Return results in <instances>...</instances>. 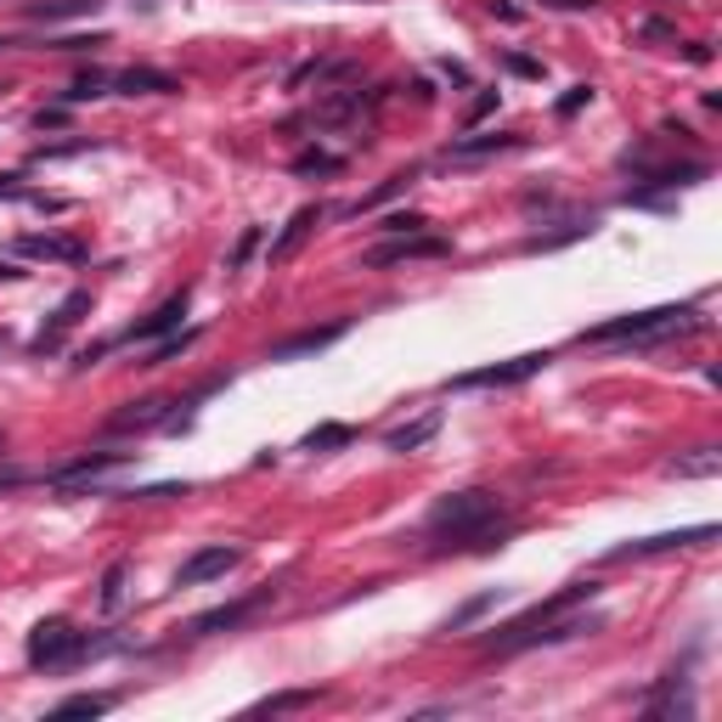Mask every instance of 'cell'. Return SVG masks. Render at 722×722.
Instances as JSON below:
<instances>
[{
	"label": "cell",
	"mask_w": 722,
	"mask_h": 722,
	"mask_svg": "<svg viewBox=\"0 0 722 722\" xmlns=\"http://www.w3.org/2000/svg\"><path fill=\"white\" fill-rule=\"evenodd\" d=\"M35 125H40V130H46V125H62V108H40V114H35Z\"/></svg>",
	"instance_id": "36"
},
{
	"label": "cell",
	"mask_w": 722,
	"mask_h": 722,
	"mask_svg": "<svg viewBox=\"0 0 722 722\" xmlns=\"http://www.w3.org/2000/svg\"><path fill=\"white\" fill-rule=\"evenodd\" d=\"M243 554L237 548H198L187 565H180V587H198V582H215V576H226L232 565H237Z\"/></svg>",
	"instance_id": "11"
},
{
	"label": "cell",
	"mask_w": 722,
	"mask_h": 722,
	"mask_svg": "<svg viewBox=\"0 0 722 722\" xmlns=\"http://www.w3.org/2000/svg\"><path fill=\"white\" fill-rule=\"evenodd\" d=\"M103 711H114V694H68L57 705V716H103Z\"/></svg>",
	"instance_id": "23"
},
{
	"label": "cell",
	"mask_w": 722,
	"mask_h": 722,
	"mask_svg": "<svg viewBox=\"0 0 722 722\" xmlns=\"http://www.w3.org/2000/svg\"><path fill=\"white\" fill-rule=\"evenodd\" d=\"M180 316H187V294H169V300H164V305H158V311H153L147 322H136V328H130L125 339L136 344V339H158V333H175V328H180Z\"/></svg>",
	"instance_id": "15"
},
{
	"label": "cell",
	"mask_w": 722,
	"mask_h": 722,
	"mask_svg": "<svg viewBox=\"0 0 722 722\" xmlns=\"http://www.w3.org/2000/svg\"><path fill=\"white\" fill-rule=\"evenodd\" d=\"M103 0H46V7H29V23H68V18H85V12H97Z\"/></svg>",
	"instance_id": "19"
},
{
	"label": "cell",
	"mask_w": 722,
	"mask_h": 722,
	"mask_svg": "<svg viewBox=\"0 0 722 722\" xmlns=\"http://www.w3.org/2000/svg\"><path fill=\"white\" fill-rule=\"evenodd\" d=\"M435 429H440V412H423L418 423H401V429H390V435H384V446H390V451H418V446H423Z\"/></svg>",
	"instance_id": "20"
},
{
	"label": "cell",
	"mask_w": 722,
	"mask_h": 722,
	"mask_svg": "<svg viewBox=\"0 0 722 722\" xmlns=\"http://www.w3.org/2000/svg\"><path fill=\"white\" fill-rule=\"evenodd\" d=\"M423 226H429L423 215H390V221H384V232H396V237H412V232H423Z\"/></svg>",
	"instance_id": "29"
},
{
	"label": "cell",
	"mask_w": 722,
	"mask_h": 722,
	"mask_svg": "<svg viewBox=\"0 0 722 722\" xmlns=\"http://www.w3.org/2000/svg\"><path fill=\"white\" fill-rule=\"evenodd\" d=\"M254 243H260V232H243V243H237V248H232V265H243V260H248V254H254Z\"/></svg>",
	"instance_id": "33"
},
{
	"label": "cell",
	"mask_w": 722,
	"mask_h": 722,
	"mask_svg": "<svg viewBox=\"0 0 722 722\" xmlns=\"http://www.w3.org/2000/svg\"><path fill=\"white\" fill-rule=\"evenodd\" d=\"M119 587H125V565H114V570L103 576V609H114V604H119Z\"/></svg>",
	"instance_id": "30"
},
{
	"label": "cell",
	"mask_w": 722,
	"mask_h": 722,
	"mask_svg": "<svg viewBox=\"0 0 722 722\" xmlns=\"http://www.w3.org/2000/svg\"><path fill=\"white\" fill-rule=\"evenodd\" d=\"M716 525H694V530H666V536H644V542H626V548H615L609 559H650V554H672V548H700V542H711Z\"/></svg>",
	"instance_id": "7"
},
{
	"label": "cell",
	"mask_w": 722,
	"mask_h": 722,
	"mask_svg": "<svg viewBox=\"0 0 722 722\" xmlns=\"http://www.w3.org/2000/svg\"><path fill=\"white\" fill-rule=\"evenodd\" d=\"M169 407H175V401H164V396H153V401H130L125 412H114V418H108V429H114V435H142V429H158V423H169Z\"/></svg>",
	"instance_id": "10"
},
{
	"label": "cell",
	"mask_w": 722,
	"mask_h": 722,
	"mask_svg": "<svg viewBox=\"0 0 722 722\" xmlns=\"http://www.w3.org/2000/svg\"><path fill=\"white\" fill-rule=\"evenodd\" d=\"M85 311H90V289H74V294H68V300H62V305L51 311V322H46V328L35 333L29 355H51V350H62V339H68V333L79 328V316H85Z\"/></svg>",
	"instance_id": "6"
},
{
	"label": "cell",
	"mask_w": 722,
	"mask_h": 722,
	"mask_svg": "<svg viewBox=\"0 0 722 722\" xmlns=\"http://www.w3.org/2000/svg\"><path fill=\"white\" fill-rule=\"evenodd\" d=\"M593 593H598L593 582H570V587H559L548 604L525 609V615H519V621H508L503 632H491V638H480V650H486V655H519V650H530L542 626H548V621H559V615H565V609H576V604H587Z\"/></svg>",
	"instance_id": "2"
},
{
	"label": "cell",
	"mask_w": 722,
	"mask_h": 722,
	"mask_svg": "<svg viewBox=\"0 0 722 722\" xmlns=\"http://www.w3.org/2000/svg\"><path fill=\"white\" fill-rule=\"evenodd\" d=\"M683 316H694L689 305H661V311H632V316H609V322H598L593 333H582V339H593V344H609V339H632V344H644V339H661V333H677V328H689Z\"/></svg>",
	"instance_id": "3"
},
{
	"label": "cell",
	"mask_w": 722,
	"mask_h": 722,
	"mask_svg": "<svg viewBox=\"0 0 722 722\" xmlns=\"http://www.w3.org/2000/svg\"><path fill=\"white\" fill-rule=\"evenodd\" d=\"M0 90H7V85H0Z\"/></svg>",
	"instance_id": "40"
},
{
	"label": "cell",
	"mask_w": 722,
	"mask_h": 722,
	"mask_svg": "<svg viewBox=\"0 0 722 722\" xmlns=\"http://www.w3.org/2000/svg\"><path fill=\"white\" fill-rule=\"evenodd\" d=\"M722 469V458L716 451H705V458H689V464H677V475H716Z\"/></svg>",
	"instance_id": "32"
},
{
	"label": "cell",
	"mask_w": 722,
	"mask_h": 722,
	"mask_svg": "<svg viewBox=\"0 0 722 722\" xmlns=\"http://www.w3.org/2000/svg\"><path fill=\"white\" fill-rule=\"evenodd\" d=\"M344 339V322H333V328H305V333H294V339H283V344H271V361H300V355H316V350H328V344H339Z\"/></svg>",
	"instance_id": "13"
},
{
	"label": "cell",
	"mask_w": 722,
	"mask_h": 722,
	"mask_svg": "<svg viewBox=\"0 0 722 722\" xmlns=\"http://www.w3.org/2000/svg\"><path fill=\"white\" fill-rule=\"evenodd\" d=\"M294 169H300V175H333V169H344V158H339V153L311 147V153H300V158H294Z\"/></svg>",
	"instance_id": "25"
},
{
	"label": "cell",
	"mask_w": 722,
	"mask_h": 722,
	"mask_svg": "<svg viewBox=\"0 0 722 722\" xmlns=\"http://www.w3.org/2000/svg\"><path fill=\"white\" fill-rule=\"evenodd\" d=\"M491 604H497V593H480V598H469L464 609H451V621H446V632H464V626H469V621H480V615H486Z\"/></svg>",
	"instance_id": "26"
},
{
	"label": "cell",
	"mask_w": 722,
	"mask_h": 722,
	"mask_svg": "<svg viewBox=\"0 0 722 722\" xmlns=\"http://www.w3.org/2000/svg\"><path fill=\"white\" fill-rule=\"evenodd\" d=\"M23 480H29L23 469H0V491H12V486H23Z\"/></svg>",
	"instance_id": "35"
},
{
	"label": "cell",
	"mask_w": 722,
	"mask_h": 722,
	"mask_svg": "<svg viewBox=\"0 0 722 722\" xmlns=\"http://www.w3.org/2000/svg\"><path fill=\"white\" fill-rule=\"evenodd\" d=\"M542 368H548V355H514V361H497V368H480V373H458L451 390H503V384H519Z\"/></svg>",
	"instance_id": "5"
},
{
	"label": "cell",
	"mask_w": 722,
	"mask_h": 722,
	"mask_svg": "<svg viewBox=\"0 0 722 722\" xmlns=\"http://www.w3.org/2000/svg\"><path fill=\"white\" fill-rule=\"evenodd\" d=\"M311 700V689H294V694H271V700H260V711H300Z\"/></svg>",
	"instance_id": "28"
},
{
	"label": "cell",
	"mask_w": 722,
	"mask_h": 722,
	"mask_svg": "<svg viewBox=\"0 0 722 722\" xmlns=\"http://www.w3.org/2000/svg\"><path fill=\"white\" fill-rule=\"evenodd\" d=\"M0 451H7V429H0Z\"/></svg>",
	"instance_id": "39"
},
{
	"label": "cell",
	"mask_w": 722,
	"mask_h": 722,
	"mask_svg": "<svg viewBox=\"0 0 722 722\" xmlns=\"http://www.w3.org/2000/svg\"><path fill=\"white\" fill-rule=\"evenodd\" d=\"M0 198H23V175H0Z\"/></svg>",
	"instance_id": "34"
},
{
	"label": "cell",
	"mask_w": 722,
	"mask_h": 722,
	"mask_svg": "<svg viewBox=\"0 0 722 722\" xmlns=\"http://www.w3.org/2000/svg\"><path fill=\"white\" fill-rule=\"evenodd\" d=\"M23 254H35V260H85V243H74V237H46V232H35V237H23Z\"/></svg>",
	"instance_id": "17"
},
{
	"label": "cell",
	"mask_w": 722,
	"mask_h": 722,
	"mask_svg": "<svg viewBox=\"0 0 722 722\" xmlns=\"http://www.w3.org/2000/svg\"><path fill=\"white\" fill-rule=\"evenodd\" d=\"M508 147H519V136L491 130V136H464V142H451V158H486V153H508Z\"/></svg>",
	"instance_id": "21"
},
{
	"label": "cell",
	"mask_w": 722,
	"mask_h": 722,
	"mask_svg": "<svg viewBox=\"0 0 722 722\" xmlns=\"http://www.w3.org/2000/svg\"><path fill=\"white\" fill-rule=\"evenodd\" d=\"M114 90H125V97H169V90H180V79L164 68H125L114 74Z\"/></svg>",
	"instance_id": "12"
},
{
	"label": "cell",
	"mask_w": 722,
	"mask_h": 722,
	"mask_svg": "<svg viewBox=\"0 0 722 722\" xmlns=\"http://www.w3.org/2000/svg\"><path fill=\"white\" fill-rule=\"evenodd\" d=\"M193 339H198V333H180V339H164V344H158V350H153V355L142 361V368H158V361H169V355H180V350H193Z\"/></svg>",
	"instance_id": "27"
},
{
	"label": "cell",
	"mask_w": 722,
	"mask_h": 722,
	"mask_svg": "<svg viewBox=\"0 0 722 722\" xmlns=\"http://www.w3.org/2000/svg\"><path fill=\"white\" fill-rule=\"evenodd\" d=\"M90 650H103V644L79 638L68 621H40V626L29 632V661H35V666H62V661H79V655H90Z\"/></svg>",
	"instance_id": "4"
},
{
	"label": "cell",
	"mask_w": 722,
	"mask_h": 722,
	"mask_svg": "<svg viewBox=\"0 0 722 722\" xmlns=\"http://www.w3.org/2000/svg\"><path fill=\"white\" fill-rule=\"evenodd\" d=\"M423 530L440 536V542H458V548H491L497 536H508L503 497H497V491H446V497L429 508Z\"/></svg>",
	"instance_id": "1"
},
{
	"label": "cell",
	"mask_w": 722,
	"mask_h": 722,
	"mask_svg": "<svg viewBox=\"0 0 722 722\" xmlns=\"http://www.w3.org/2000/svg\"><path fill=\"white\" fill-rule=\"evenodd\" d=\"M554 7H593V0H554Z\"/></svg>",
	"instance_id": "37"
},
{
	"label": "cell",
	"mask_w": 722,
	"mask_h": 722,
	"mask_svg": "<svg viewBox=\"0 0 722 722\" xmlns=\"http://www.w3.org/2000/svg\"><path fill=\"white\" fill-rule=\"evenodd\" d=\"M440 254H451V243H446V237H423V232H412V237L379 243V248L368 254V265H401V260H440Z\"/></svg>",
	"instance_id": "8"
},
{
	"label": "cell",
	"mask_w": 722,
	"mask_h": 722,
	"mask_svg": "<svg viewBox=\"0 0 722 722\" xmlns=\"http://www.w3.org/2000/svg\"><path fill=\"white\" fill-rule=\"evenodd\" d=\"M114 464H125V451H90V458H79V464H68V469H57L51 475V486H85V480H97L103 469H114Z\"/></svg>",
	"instance_id": "16"
},
{
	"label": "cell",
	"mask_w": 722,
	"mask_h": 722,
	"mask_svg": "<svg viewBox=\"0 0 722 722\" xmlns=\"http://www.w3.org/2000/svg\"><path fill=\"white\" fill-rule=\"evenodd\" d=\"M587 103H593V85H570V97H565V103H559V114H565V119H570V114H582V108H587Z\"/></svg>",
	"instance_id": "31"
},
{
	"label": "cell",
	"mask_w": 722,
	"mask_h": 722,
	"mask_svg": "<svg viewBox=\"0 0 722 722\" xmlns=\"http://www.w3.org/2000/svg\"><path fill=\"white\" fill-rule=\"evenodd\" d=\"M412 180H418V169H396V175L384 180V187H373L368 198H355V204H350L344 215H368V209H379V204H390V198H401V193L412 187Z\"/></svg>",
	"instance_id": "18"
},
{
	"label": "cell",
	"mask_w": 722,
	"mask_h": 722,
	"mask_svg": "<svg viewBox=\"0 0 722 722\" xmlns=\"http://www.w3.org/2000/svg\"><path fill=\"white\" fill-rule=\"evenodd\" d=\"M316 221H322V209H316V204H305V209H294V221L283 226V237H277V243H271V265H283V260H289V254H294V248H300V243H305V237L316 232Z\"/></svg>",
	"instance_id": "14"
},
{
	"label": "cell",
	"mask_w": 722,
	"mask_h": 722,
	"mask_svg": "<svg viewBox=\"0 0 722 722\" xmlns=\"http://www.w3.org/2000/svg\"><path fill=\"white\" fill-rule=\"evenodd\" d=\"M271 604V593H254V598H237V604H221V609H204L198 621H193V632L198 638H215V632H232V626H243L254 609H265Z\"/></svg>",
	"instance_id": "9"
},
{
	"label": "cell",
	"mask_w": 722,
	"mask_h": 722,
	"mask_svg": "<svg viewBox=\"0 0 722 722\" xmlns=\"http://www.w3.org/2000/svg\"><path fill=\"white\" fill-rule=\"evenodd\" d=\"M108 85H114V74H103V68H90V74H79V79H74V90H68V103H97V97H108Z\"/></svg>",
	"instance_id": "24"
},
{
	"label": "cell",
	"mask_w": 722,
	"mask_h": 722,
	"mask_svg": "<svg viewBox=\"0 0 722 722\" xmlns=\"http://www.w3.org/2000/svg\"><path fill=\"white\" fill-rule=\"evenodd\" d=\"M339 446H355V429L350 423H322L305 435V451H339Z\"/></svg>",
	"instance_id": "22"
},
{
	"label": "cell",
	"mask_w": 722,
	"mask_h": 722,
	"mask_svg": "<svg viewBox=\"0 0 722 722\" xmlns=\"http://www.w3.org/2000/svg\"><path fill=\"white\" fill-rule=\"evenodd\" d=\"M7 344H12V333H7V328H0V350H7Z\"/></svg>",
	"instance_id": "38"
}]
</instances>
